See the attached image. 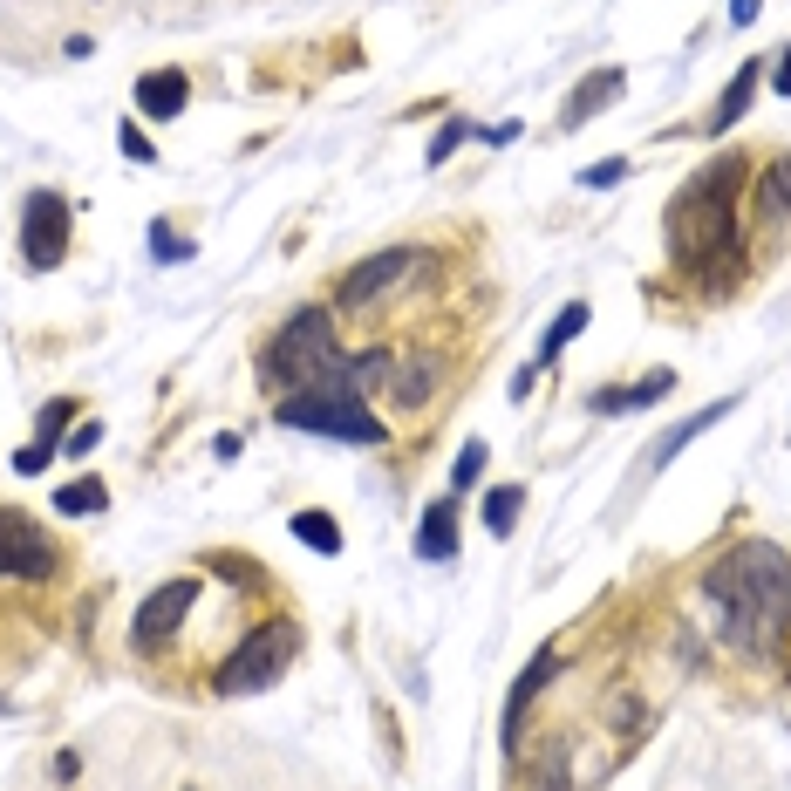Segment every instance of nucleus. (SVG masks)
Here are the masks:
<instances>
[{
  "mask_svg": "<svg viewBox=\"0 0 791 791\" xmlns=\"http://www.w3.org/2000/svg\"><path fill=\"white\" fill-rule=\"evenodd\" d=\"M55 566H62V546L28 512L0 505V573L7 580H55Z\"/></svg>",
  "mask_w": 791,
  "mask_h": 791,
  "instance_id": "7",
  "label": "nucleus"
},
{
  "mask_svg": "<svg viewBox=\"0 0 791 791\" xmlns=\"http://www.w3.org/2000/svg\"><path fill=\"white\" fill-rule=\"evenodd\" d=\"M416 260H423L416 246H382V253H369L362 266H348V273H341L335 301L348 307V314H355V307H369V301H382V294H389V287H396V280H403Z\"/></svg>",
  "mask_w": 791,
  "mask_h": 791,
  "instance_id": "8",
  "label": "nucleus"
},
{
  "mask_svg": "<svg viewBox=\"0 0 791 791\" xmlns=\"http://www.w3.org/2000/svg\"><path fill=\"white\" fill-rule=\"evenodd\" d=\"M294 539L314 546V553H341V526L328 512H294Z\"/></svg>",
  "mask_w": 791,
  "mask_h": 791,
  "instance_id": "23",
  "label": "nucleus"
},
{
  "mask_svg": "<svg viewBox=\"0 0 791 791\" xmlns=\"http://www.w3.org/2000/svg\"><path fill=\"white\" fill-rule=\"evenodd\" d=\"M266 376L287 382V389H328V382H355V369L341 362V341H335V314L328 307H301L273 348H266Z\"/></svg>",
  "mask_w": 791,
  "mask_h": 791,
  "instance_id": "3",
  "label": "nucleus"
},
{
  "mask_svg": "<svg viewBox=\"0 0 791 791\" xmlns=\"http://www.w3.org/2000/svg\"><path fill=\"white\" fill-rule=\"evenodd\" d=\"M280 430H314V437H341V444H389V423H382L355 382H328V389H294L273 403Z\"/></svg>",
  "mask_w": 791,
  "mask_h": 791,
  "instance_id": "4",
  "label": "nucleus"
},
{
  "mask_svg": "<svg viewBox=\"0 0 791 791\" xmlns=\"http://www.w3.org/2000/svg\"><path fill=\"white\" fill-rule=\"evenodd\" d=\"M0 710H7V696H0Z\"/></svg>",
  "mask_w": 791,
  "mask_h": 791,
  "instance_id": "33",
  "label": "nucleus"
},
{
  "mask_svg": "<svg viewBox=\"0 0 791 791\" xmlns=\"http://www.w3.org/2000/svg\"><path fill=\"white\" fill-rule=\"evenodd\" d=\"M553 669H560V648H539L526 669H519V682H512V696H505V751L519 757L526 751V710H532V696L553 682Z\"/></svg>",
  "mask_w": 791,
  "mask_h": 791,
  "instance_id": "10",
  "label": "nucleus"
},
{
  "mask_svg": "<svg viewBox=\"0 0 791 791\" xmlns=\"http://www.w3.org/2000/svg\"><path fill=\"white\" fill-rule=\"evenodd\" d=\"M76 771H82V757H76V751L55 757V785H76Z\"/></svg>",
  "mask_w": 791,
  "mask_h": 791,
  "instance_id": "31",
  "label": "nucleus"
},
{
  "mask_svg": "<svg viewBox=\"0 0 791 791\" xmlns=\"http://www.w3.org/2000/svg\"><path fill=\"white\" fill-rule=\"evenodd\" d=\"M703 601H710L716 635L744 655H778L791 628V553L771 539H744L703 573Z\"/></svg>",
  "mask_w": 791,
  "mask_h": 791,
  "instance_id": "1",
  "label": "nucleus"
},
{
  "mask_svg": "<svg viewBox=\"0 0 791 791\" xmlns=\"http://www.w3.org/2000/svg\"><path fill=\"white\" fill-rule=\"evenodd\" d=\"M76 423V396H55V403H41L35 416V444L41 451H62V430Z\"/></svg>",
  "mask_w": 791,
  "mask_h": 791,
  "instance_id": "22",
  "label": "nucleus"
},
{
  "mask_svg": "<svg viewBox=\"0 0 791 791\" xmlns=\"http://www.w3.org/2000/svg\"><path fill=\"white\" fill-rule=\"evenodd\" d=\"M185 103H191L185 69H151V76H137V110L151 116V123H171Z\"/></svg>",
  "mask_w": 791,
  "mask_h": 791,
  "instance_id": "14",
  "label": "nucleus"
},
{
  "mask_svg": "<svg viewBox=\"0 0 791 791\" xmlns=\"http://www.w3.org/2000/svg\"><path fill=\"white\" fill-rule=\"evenodd\" d=\"M621 89H628V76H621V69H594V76H587V82H580V89H573V96L560 103V130H580V123H594L607 103H621Z\"/></svg>",
  "mask_w": 791,
  "mask_h": 791,
  "instance_id": "13",
  "label": "nucleus"
},
{
  "mask_svg": "<svg viewBox=\"0 0 791 791\" xmlns=\"http://www.w3.org/2000/svg\"><path fill=\"white\" fill-rule=\"evenodd\" d=\"M478 137H485V144H519V123H485Z\"/></svg>",
  "mask_w": 791,
  "mask_h": 791,
  "instance_id": "30",
  "label": "nucleus"
},
{
  "mask_svg": "<svg viewBox=\"0 0 791 791\" xmlns=\"http://www.w3.org/2000/svg\"><path fill=\"white\" fill-rule=\"evenodd\" d=\"M737 410V396H716L710 410H696V416H682L676 430H669V437H662V444H655V451H648V471H662V464H669V457L682 451V444H696V437H703V430H710V423H723V416Z\"/></svg>",
  "mask_w": 791,
  "mask_h": 791,
  "instance_id": "16",
  "label": "nucleus"
},
{
  "mask_svg": "<svg viewBox=\"0 0 791 791\" xmlns=\"http://www.w3.org/2000/svg\"><path fill=\"white\" fill-rule=\"evenodd\" d=\"M621 178H628V157H601V164L580 171V185H587V191H614Z\"/></svg>",
  "mask_w": 791,
  "mask_h": 791,
  "instance_id": "26",
  "label": "nucleus"
},
{
  "mask_svg": "<svg viewBox=\"0 0 791 791\" xmlns=\"http://www.w3.org/2000/svg\"><path fill=\"white\" fill-rule=\"evenodd\" d=\"M478 471H485V444L471 437V444L457 451V464H451V491H471V485H478Z\"/></svg>",
  "mask_w": 791,
  "mask_h": 791,
  "instance_id": "25",
  "label": "nucleus"
},
{
  "mask_svg": "<svg viewBox=\"0 0 791 791\" xmlns=\"http://www.w3.org/2000/svg\"><path fill=\"white\" fill-rule=\"evenodd\" d=\"M96 444H103V423H76V437H69L62 451H69V457H89Z\"/></svg>",
  "mask_w": 791,
  "mask_h": 791,
  "instance_id": "29",
  "label": "nucleus"
},
{
  "mask_svg": "<svg viewBox=\"0 0 791 791\" xmlns=\"http://www.w3.org/2000/svg\"><path fill=\"white\" fill-rule=\"evenodd\" d=\"M771 82H778V96H791V48L778 55V69H771Z\"/></svg>",
  "mask_w": 791,
  "mask_h": 791,
  "instance_id": "32",
  "label": "nucleus"
},
{
  "mask_svg": "<svg viewBox=\"0 0 791 791\" xmlns=\"http://www.w3.org/2000/svg\"><path fill=\"white\" fill-rule=\"evenodd\" d=\"M471 137H478V130H471L464 116H451V123H444V130L430 137V151H423V164H430V171H437V164H451V151H464Z\"/></svg>",
  "mask_w": 791,
  "mask_h": 791,
  "instance_id": "24",
  "label": "nucleus"
},
{
  "mask_svg": "<svg viewBox=\"0 0 791 791\" xmlns=\"http://www.w3.org/2000/svg\"><path fill=\"white\" fill-rule=\"evenodd\" d=\"M69 239H76L69 198L62 191H28V205H21V260L35 266V273H55V266L69 260Z\"/></svg>",
  "mask_w": 791,
  "mask_h": 791,
  "instance_id": "6",
  "label": "nucleus"
},
{
  "mask_svg": "<svg viewBox=\"0 0 791 791\" xmlns=\"http://www.w3.org/2000/svg\"><path fill=\"white\" fill-rule=\"evenodd\" d=\"M191 594H198V580H171V587H157L151 601H144V614L130 621V641H137L144 655H157V648H164V635H171V628L185 621Z\"/></svg>",
  "mask_w": 791,
  "mask_h": 791,
  "instance_id": "9",
  "label": "nucleus"
},
{
  "mask_svg": "<svg viewBox=\"0 0 791 791\" xmlns=\"http://www.w3.org/2000/svg\"><path fill=\"white\" fill-rule=\"evenodd\" d=\"M157 239H151V253H157V260H191V239H171V219H157Z\"/></svg>",
  "mask_w": 791,
  "mask_h": 791,
  "instance_id": "27",
  "label": "nucleus"
},
{
  "mask_svg": "<svg viewBox=\"0 0 791 791\" xmlns=\"http://www.w3.org/2000/svg\"><path fill=\"white\" fill-rule=\"evenodd\" d=\"M662 396H676V369H648V376L628 382V389H601L587 410L594 416H621V410H648V403H662Z\"/></svg>",
  "mask_w": 791,
  "mask_h": 791,
  "instance_id": "15",
  "label": "nucleus"
},
{
  "mask_svg": "<svg viewBox=\"0 0 791 791\" xmlns=\"http://www.w3.org/2000/svg\"><path fill=\"white\" fill-rule=\"evenodd\" d=\"M294 655H301V621H266V628H253V635L226 655L219 696H253V689H266Z\"/></svg>",
  "mask_w": 791,
  "mask_h": 791,
  "instance_id": "5",
  "label": "nucleus"
},
{
  "mask_svg": "<svg viewBox=\"0 0 791 791\" xmlns=\"http://www.w3.org/2000/svg\"><path fill=\"white\" fill-rule=\"evenodd\" d=\"M764 69H771V62H744V69H737V82H730V89H723V96H716L710 123H703V130H710V137H723V130H730V123H737V116L751 110V96H757V76H764Z\"/></svg>",
  "mask_w": 791,
  "mask_h": 791,
  "instance_id": "17",
  "label": "nucleus"
},
{
  "mask_svg": "<svg viewBox=\"0 0 791 791\" xmlns=\"http://www.w3.org/2000/svg\"><path fill=\"white\" fill-rule=\"evenodd\" d=\"M744 171H751V157H744V151H723V157H710V164H703V171H696L676 198H669L662 232H669V260H676L682 273L710 266L716 253H730V246H744V239H737Z\"/></svg>",
  "mask_w": 791,
  "mask_h": 791,
  "instance_id": "2",
  "label": "nucleus"
},
{
  "mask_svg": "<svg viewBox=\"0 0 791 791\" xmlns=\"http://www.w3.org/2000/svg\"><path fill=\"white\" fill-rule=\"evenodd\" d=\"M791 212V157L764 164V185H757V219H785Z\"/></svg>",
  "mask_w": 791,
  "mask_h": 791,
  "instance_id": "19",
  "label": "nucleus"
},
{
  "mask_svg": "<svg viewBox=\"0 0 791 791\" xmlns=\"http://www.w3.org/2000/svg\"><path fill=\"white\" fill-rule=\"evenodd\" d=\"M457 491H444V498H430L423 505V526H416V560H430V566H451L457 560Z\"/></svg>",
  "mask_w": 791,
  "mask_h": 791,
  "instance_id": "11",
  "label": "nucleus"
},
{
  "mask_svg": "<svg viewBox=\"0 0 791 791\" xmlns=\"http://www.w3.org/2000/svg\"><path fill=\"white\" fill-rule=\"evenodd\" d=\"M116 144H123V157H137V164H151V137H144V130H137V123H116Z\"/></svg>",
  "mask_w": 791,
  "mask_h": 791,
  "instance_id": "28",
  "label": "nucleus"
},
{
  "mask_svg": "<svg viewBox=\"0 0 791 791\" xmlns=\"http://www.w3.org/2000/svg\"><path fill=\"white\" fill-rule=\"evenodd\" d=\"M103 505H110V485H103V478H82V485L55 491V512H62V519H89V512H103Z\"/></svg>",
  "mask_w": 791,
  "mask_h": 791,
  "instance_id": "21",
  "label": "nucleus"
},
{
  "mask_svg": "<svg viewBox=\"0 0 791 791\" xmlns=\"http://www.w3.org/2000/svg\"><path fill=\"white\" fill-rule=\"evenodd\" d=\"M444 369H451V362H444V348H423V355H410V362H389V396L416 410V403H430V396H437Z\"/></svg>",
  "mask_w": 791,
  "mask_h": 791,
  "instance_id": "12",
  "label": "nucleus"
},
{
  "mask_svg": "<svg viewBox=\"0 0 791 791\" xmlns=\"http://www.w3.org/2000/svg\"><path fill=\"white\" fill-rule=\"evenodd\" d=\"M519 505H526V485H491L485 491V532L512 539L519 532Z\"/></svg>",
  "mask_w": 791,
  "mask_h": 791,
  "instance_id": "20",
  "label": "nucleus"
},
{
  "mask_svg": "<svg viewBox=\"0 0 791 791\" xmlns=\"http://www.w3.org/2000/svg\"><path fill=\"white\" fill-rule=\"evenodd\" d=\"M587 321H594V307H587V301H566L560 314L546 321V341H539V355H532V369H553V362H560V348H566V341H573V335H580Z\"/></svg>",
  "mask_w": 791,
  "mask_h": 791,
  "instance_id": "18",
  "label": "nucleus"
}]
</instances>
